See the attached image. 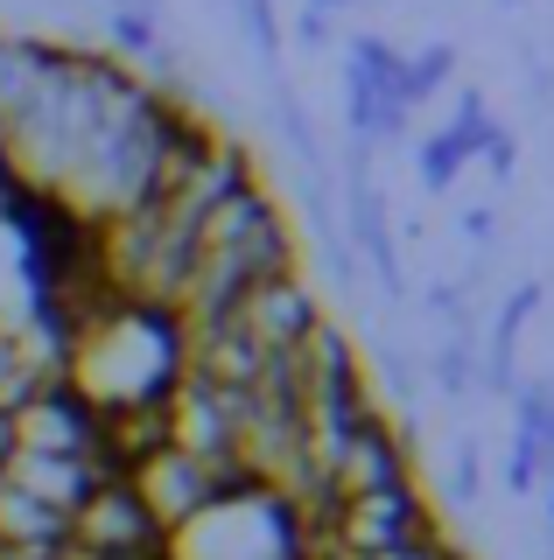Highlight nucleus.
I'll list each match as a JSON object with an SVG mask.
<instances>
[{"mask_svg":"<svg viewBox=\"0 0 554 560\" xmlns=\"http://www.w3.org/2000/svg\"><path fill=\"white\" fill-rule=\"evenodd\" d=\"M449 84H457V43H428V49H414V57L401 63V98H407V113L436 105Z\"/></svg>","mask_w":554,"mask_h":560,"instance_id":"nucleus-8","label":"nucleus"},{"mask_svg":"<svg viewBox=\"0 0 554 560\" xmlns=\"http://www.w3.org/2000/svg\"><path fill=\"white\" fill-rule=\"evenodd\" d=\"M541 302H547L541 280H519L506 302L492 308V323H484V337H477V393L512 399V385H519V343H527V323L541 315Z\"/></svg>","mask_w":554,"mask_h":560,"instance_id":"nucleus-5","label":"nucleus"},{"mask_svg":"<svg viewBox=\"0 0 554 560\" xmlns=\"http://www.w3.org/2000/svg\"><path fill=\"white\" fill-rule=\"evenodd\" d=\"M498 8H506V14H527V0H498Z\"/></svg>","mask_w":554,"mask_h":560,"instance_id":"nucleus-14","label":"nucleus"},{"mask_svg":"<svg viewBox=\"0 0 554 560\" xmlns=\"http://www.w3.org/2000/svg\"><path fill=\"white\" fill-rule=\"evenodd\" d=\"M442 498L449 504H477L484 498V455H477V442H457V455H449V477H442Z\"/></svg>","mask_w":554,"mask_h":560,"instance_id":"nucleus-9","label":"nucleus"},{"mask_svg":"<svg viewBox=\"0 0 554 560\" xmlns=\"http://www.w3.org/2000/svg\"><path fill=\"white\" fill-rule=\"evenodd\" d=\"M457 224H463V245H471L477 259H492V253H498V210H492V203H471Z\"/></svg>","mask_w":554,"mask_h":560,"instance_id":"nucleus-11","label":"nucleus"},{"mask_svg":"<svg viewBox=\"0 0 554 560\" xmlns=\"http://www.w3.org/2000/svg\"><path fill=\"white\" fill-rule=\"evenodd\" d=\"M541 512H547V560H554V469L541 477Z\"/></svg>","mask_w":554,"mask_h":560,"instance_id":"nucleus-12","label":"nucleus"},{"mask_svg":"<svg viewBox=\"0 0 554 560\" xmlns=\"http://www.w3.org/2000/svg\"><path fill=\"white\" fill-rule=\"evenodd\" d=\"M189 372V329L169 302H127L113 294L106 308H92L64 343V385L92 413H141L169 407V393Z\"/></svg>","mask_w":554,"mask_h":560,"instance_id":"nucleus-1","label":"nucleus"},{"mask_svg":"<svg viewBox=\"0 0 554 560\" xmlns=\"http://www.w3.org/2000/svg\"><path fill=\"white\" fill-rule=\"evenodd\" d=\"M309 8H323V14H358V0H309Z\"/></svg>","mask_w":554,"mask_h":560,"instance_id":"nucleus-13","label":"nucleus"},{"mask_svg":"<svg viewBox=\"0 0 554 560\" xmlns=\"http://www.w3.org/2000/svg\"><path fill=\"white\" fill-rule=\"evenodd\" d=\"M422 378L442 399H471L477 393V329H442L436 350L422 358Z\"/></svg>","mask_w":554,"mask_h":560,"instance_id":"nucleus-7","label":"nucleus"},{"mask_svg":"<svg viewBox=\"0 0 554 560\" xmlns=\"http://www.w3.org/2000/svg\"><path fill=\"white\" fill-rule=\"evenodd\" d=\"M267 105H274V133H281V148L296 154V175H337L331 148H323V133H316V119H309V105L296 98V84H288L281 70L267 78Z\"/></svg>","mask_w":554,"mask_h":560,"instance_id":"nucleus-6","label":"nucleus"},{"mask_svg":"<svg viewBox=\"0 0 554 560\" xmlns=\"http://www.w3.org/2000/svg\"><path fill=\"white\" fill-rule=\"evenodd\" d=\"M71 560H162V525L127 477H92L71 504Z\"/></svg>","mask_w":554,"mask_h":560,"instance_id":"nucleus-3","label":"nucleus"},{"mask_svg":"<svg viewBox=\"0 0 554 560\" xmlns=\"http://www.w3.org/2000/svg\"><path fill=\"white\" fill-rule=\"evenodd\" d=\"M281 28H296V43H302V49H331V43H337V14L309 8V0H296V14H288Z\"/></svg>","mask_w":554,"mask_h":560,"instance_id":"nucleus-10","label":"nucleus"},{"mask_svg":"<svg viewBox=\"0 0 554 560\" xmlns=\"http://www.w3.org/2000/svg\"><path fill=\"white\" fill-rule=\"evenodd\" d=\"M436 533H442V512L422 483L337 498V504H323V518H316V539L344 560H386V553L422 547V539H436Z\"/></svg>","mask_w":554,"mask_h":560,"instance_id":"nucleus-2","label":"nucleus"},{"mask_svg":"<svg viewBox=\"0 0 554 560\" xmlns=\"http://www.w3.org/2000/svg\"><path fill=\"white\" fill-rule=\"evenodd\" d=\"M323 315H331V308H323V294L309 288V273L296 267V273H274V280H259V288H246L232 302V315H218V323H232L259 358H288V350H296Z\"/></svg>","mask_w":554,"mask_h":560,"instance_id":"nucleus-4","label":"nucleus"},{"mask_svg":"<svg viewBox=\"0 0 554 560\" xmlns=\"http://www.w3.org/2000/svg\"><path fill=\"white\" fill-rule=\"evenodd\" d=\"M99 8H119V0H99Z\"/></svg>","mask_w":554,"mask_h":560,"instance_id":"nucleus-15","label":"nucleus"}]
</instances>
